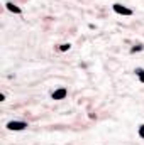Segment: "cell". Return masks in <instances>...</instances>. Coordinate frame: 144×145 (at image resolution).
<instances>
[{"label": "cell", "instance_id": "52a82bcc", "mask_svg": "<svg viewBox=\"0 0 144 145\" xmlns=\"http://www.w3.org/2000/svg\"><path fill=\"white\" fill-rule=\"evenodd\" d=\"M139 79L144 83V71H139Z\"/></svg>", "mask_w": 144, "mask_h": 145}, {"label": "cell", "instance_id": "5b68a950", "mask_svg": "<svg viewBox=\"0 0 144 145\" xmlns=\"http://www.w3.org/2000/svg\"><path fill=\"white\" fill-rule=\"evenodd\" d=\"M68 49H70V46H68V44H63V46H61V51H68Z\"/></svg>", "mask_w": 144, "mask_h": 145}, {"label": "cell", "instance_id": "3957f363", "mask_svg": "<svg viewBox=\"0 0 144 145\" xmlns=\"http://www.w3.org/2000/svg\"><path fill=\"white\" fill-rule=\"evenodd\" d=\"M65 96H66V89L65 88H59V89H56L53 93V100H63Z\"/></svg>", "mask_w": 144, "mask_h": 145}, {"label": "cell", "instance_id": "6da1fadb", "mask_svg": "<svg viewBox=\"0 0 144 145\" xmlns=\"http://www.w3.org/2000/svg\"><path fill=\"white\" fill-rule=\"evenodd\" d=\"M7 127H9V130H24L27 127V123H24V121H10Z\"/></svg>", "mask_w": 144, "mask_h": 145}, {"label": "cell", "instance_id": "7a4b0ae2", "mask_svg": "<svg viewBox=\"0 0 144 145\" xmlns=\"http://www.w3.org/2000/svg\"><path fill=\"white\" fill-rule=\"evenodd\" d=\"M114 10H115L117 14H122V15H131V14H132V10H129V8H126V7H122L120 3H115V5H114Z\"/></svg>", "mask_w": 144, "mask_h": 145}, {"label": "cell", "instance_id": "8992f818", "mask_svg": "<svg viewBox=\"0 0 144 145\" xmlns=\"http://www.w3.org/2000/svg\"><path fill=\"white\" fill-rule=\"evenodd\" d=\"M139 135H141V137L144 138V125L141 127V128H139Z\"/></svg>", "mask_w": 144, "mask_h": 145}, {"label": "cell", "instance_id": "277c9868", "mask_svg": "<svg viewBox=\"0 0 144 145\" xmlns=\"http://www.w3.org/2000/svg\"><path fill=\"white\" fill-rule=\"evenodd\" d=\"M7 8H9L10 12H15V14H20V8H19V7H15L14 3H7Z\"/></svg>", "mask_w": 144, "mask_h": 145}]
</instances>
